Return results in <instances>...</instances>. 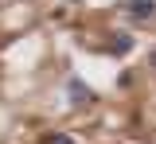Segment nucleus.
I'll list each match as a JSON object with an SVG mask.
<instances>
[{
    "mask_svg": "<svg viewBox=\"0 0 156 144\" xmlns=\"http://www.w3.org/2000/svg\"><path fill=\"white\" fill-rule=\"evenodd\" d=\"M43 144H74V140H70L66 132H47V136H43Z\"/></svg>",
    "mask_w": 156,
    "mask_h": 144,
    "instance_id": "4",
    "label": "nucleus"
},
{
    "mask_svg": "<svg viewBox=\"0 0 156 144\" xmlns=\"http://www.w3.org/2000/svg\"><path fill=\"white\" fill-rule=\"evenodd\" d=\"M148 62H152V66H156V51H152V55H148Z\"/></svg>",
    "mask_w": 156,
    "mask_h": 144,
    "instance_id": "5",
    "label": "nucleus"
},
{
    "mask_svg": "<svg viewBox=\"0 0 156 144\" xmlns=\"http://www.w3.org/2000/svg\"><path fill=\"white\" fill-rule=\"evenodd\" d=\"M129 51H133V35H129V31H117V35H109V43H105V55H117V59H121V55H129Z\"/></svg>",
    "mask_w": 156,
    "mask_h": 144,
    "instance_id": "3",
    "label": "nucleus"
},
{
    "mask_svg": "<svg viewBox=\"0 0 156 144\" xmlns=\"http://www.w3.org/2000/svg\"><path fill=\"white\" fill-rule=\"evenodd\" d=\"M66 101L74 105V109H86V105L94 101V90L82 82V78H66Z\"/></svg>",
    "mask_w": 156,
    "mask_h": 144,
    "instance_id": "1",
    "label": "nucleus"
},
{
    "mask_svg": "<svg viewBox=\"0 0 156 144\" xmlns=\"http://www.w3.org/2000/svg\"><path fill=\"white\" fill-rule=\"evenodd\" d=\"M125 16L136 20V23L152 20V16H156V0H125Z\"/></svg>",
    "mask_w": 156,
    "mask_h": 144,
    "instance_id": "2",
    "label": "nucleus"
}]
</instances>
